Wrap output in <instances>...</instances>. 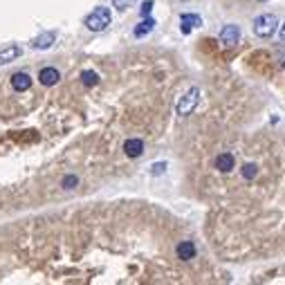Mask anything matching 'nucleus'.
Here are the masks:
<instances>
[{"label": "nucleus", "instance_id": "nucleus-1", "mask_svg": "<svg viewBox=\"0 0 285 285\" xmlns=\"http://www.w3.org/2000/svg\"><path fill=\"white\" fill-rule=\"evenodd\" d=\"M112 16H110V9L108 7H97V9H92L90 14L86 16V27L90 29V32H103V29L110 25Z\"/></svg>", "mask_w": 285, "mask_h": 285}, {"label": "nucleus", "instance_id": "nucleus-2", "mask_svg": "<svg viewBox=\"0 0 285 285\" xmlns=\"http://www.w3.org/2000/svg\"><path fill=\"white\" fill-rule=\"evenodd\" d=\"M276 25H279V20H276L274 14H263L254 20V34L261 36V39H270L276 32Z\"/></svg>", "mask_w": 285, "mask_h": 285}, {"label": "nucleus", "instance_id": "nucleus-3", "mask_svg": "<svg viewBox=\"0 0 285 285\" xmlns=\"http://www.w3.org/2000/svg\"><path fill=\"white\" fill-rule=\"evenodd\" d=\"M198 101H200V90H198V88H191V90H189L187 95H184V97L178 101L175 110H178L180 117H187V115H191V112L195 110Z\"/></svg>", "mask_w": 285, "mask_h": 285}, {"label": "nucleus", "instance_id": "nucleus-4", "mask_svg": "<svg viewBox=\"0 0 285 285\" xmlns=\"http://www.w3.org/2000/svg\"><path fill=\"white\" fill-rule=\"evenodd\" d=\"M213 169L220 171V173H232V171L236 169V157H234V153H229V150L218 153L216 160H213Z\"/></svg>", "mask_w": 285, "mask_h": 285}, {"label": "nucleus", "instance_id": "nucleus-5", "mask_svg": "<svg viewBox=\"0 0 285 285\" xmlns=\"http://www.w3.org/2000/svg\"><path fill=\"white\" fill-rule=\"evenodd\" d=\"M195 254H198V249H195L193 240H180L178 245H175V256H178V261H182V263L193 261Z\"/></svg>", "mask_w": 285, "mask_h": 285}, {"label": "nucleus", "instance_id": "nucleus-6", "mask_svg": "<svg viewBox=\"0 0 285 285\" xmlns=\"http://www.w3.org/2000/svg\"><path fill=\"white\" fill-rule=\"evenodd\" d=\"M240 41V27L238 25H225L220 29V43L225 45H236Z\"/></svg>", "mask_w": 285, "mask_h": 285}, {"label": "nucleus", "instance_id": "nucleus-7", "mask_svg": "<svg viewBox=\"0 0 285 285\" xmlns=\"http://www.w3.org/2000/svg\"><path fill=\"white\" fill-rule=\"evenodd\" d=\"M124 153L128 155V157H142V155H144V140H140V137H128V140L124 142Z\"/></svg>", "mask_w": 285, "mask_h": 285}, {"label": "nucleus", "instance_id": "nucleus-8", "mask_svg": "<svg viewBox=\"0 0 285 285\" xmlns=\"http://www.w3.org/2000/svg\"><path fill=\"white\" fill-rule=\"evenodd\" d=\"M39 81L43 83L45 88L56 86V83L61 81V72H58L56 68H43V70L39 72Z\"/></svg>", "mask_w": 285, "mask_h": 285}, {"label": "nucleus", "instance_id": "nucleus-9", "mask_svg": "<svg viewBox=\"0 0 285 285\" xmlns=\"http://www.w3.org/2000/svg\"><path fill=\"white\" fill-rule=\"evenodd\" d=\"M11 88H14L16 92H25L32 88V77H29L27 72H16L11 74Z\"/></svg>", "mask_w": 285, "mask_h": 285}, {"label": "nucleus", "instance_id": "nucleus-10", "mask_svg": "<svg viewBox=\"0 0 285 285\" xmlns=\"http://www.w3.org/2000/svg\"><path fill=\"white\" fill-rule=\"evenodd\" d=\"M180 20H182V34H189L191 29H195V27L202 25V18H200L198 14H182Z\"/></svg>", "mask_w": 285, "mask_h": 285}, {"label": "nucleus", "instance_id": "nucleus-11", "mask_svg": "<svg viewBox=\"0 0 285 285\" xmlns=\"http://www.w3.org/2000/svg\"><path fill=\"white\" fill-rule=\"evenodd\" d=\"M54 41H56V34H54V32H43L41 36H36V39L32 41V48L34 49H48V48H52Z\"/></svg>", "mask_w": 285, "mask_h": 285}, {"label": "nucleus", "instance_id": "nucleus-12", "mask_svg": "<svg viewBox=\"0 0 285 285\" xmlns=\"http://www.w3.org/2000/svg\"><path fill=\"white\" fill-rule=\"evenodd\" d=\"M23 54V49L18 45H9V48H2L0 49V65H5V63H11Z\"/></svg>", "mask_w": 285, "mask_h": 285}, {"label": "nucleus", "instance_id": "nucleus-13", "mask_svg": "<svg viewBox=\"0 0 285 285\" xmlns=\"http://www.w3.org/2000/svg\"><path fill=\"white\" fill-rule=\"evenodd\" d=\"M155 25H157V23H155V18H148V16H146V18L135 27V36H137V39H142V36L150 34V32L155 29Z\"/></svg>", "mask_w": 285, "mask_h": 285}, {"label": "nucleus", "instance_id": "nucleus-14", "mask_svg": "<svg viewBox=\"0 0 285 285\" xmlns=\"http://www.w3.org/2000/svg\"><path fill=\"white\" fill-rule=\"evenodd\" d=\"M240 173H242V180H247V182H251V180L258 175V166L254 164V162H245V164L240 166Z\"/></svg>", "mask_w": 285, "mask_h": 285}, {"label": "nucleus", "instance_id": "nucleus-15", "mask_svg": "<svg viewBox=\"0 0 285 285\" xmlns=\"http://www.w3.org/2000/svg\"><path fill=\"white\" fill-rule=\"evenodd\" d=\"M81 83H83V86H88V88L97 86V83H99V74L95 72V70H83V72H81Z\"/></svg>", "mask_w": 285, "mask_h": 285}, {"label": "nucleus", "instance_id": "nucleus-16", "mask_svg": "<svg viewBox=\"0 0 285 285\" xmlns=\"http://www.w3.org/2000/svg\"><path fill=\"white\" fill-rule=\"evenodd\" d=\"M77 184H79V178H77V175H65V178L61 180V187H63V189H74Z\"/></svg>", "mask_w": 285, "mask_h": 285}, {"label": "nucleus", "instance_id": "nucleus-17", "mask_svg": "<svg viewBox=\"0 0 285 285\" xmlns=\"http://www.w3.org/2000/svg\"><path fill=\"white\" fill-rule=\"evenodd\" d=\"M133 2H135V0H112V7L119 9V11H124V9H128Z\"/></svg>", "mask_w": 285, "mask_h": 285}, {"label": "nucleus", "instance_id": "nucleus-18", "mask_svg": "<svg viewBox=\"0 0 285 285\" xmlns=\"http://www.w3.org/2000/svg\"><path fill=\"white\" fill-rule=\"evenodd\" d=\"M164 171H166V162H157V164L150 166V173L153 175H162Z\"/></svg>", "mask_w": 285, "mask_h": 285}, {"label": "nucleus", "instance_id": "nucleus-19", "mask_svg": "<svg viewBox=\"0 0 285 285\" xmlns=\"http://www.w3.org/2000/svg\"><path fill=\"white\" fill-rule=\"evenodd\" d=\"M150 11H153V0H144V2H142V16H148Z\"/></svg>", "mask_w": 285, "mask_h": 285}, {"label": "nucleus", "instance_id": "nucleus-20", "mask_svg": "<svg viewBox=\"0 0 285 285\" xmlns=\"http://www.w3.org/2000/svg\"><path fill=\"white\" fill-rule=\"evenodd\" d=\"M281 39H283V41H285V23H283V25H281Z\"/></svg>", "mask_w": 285, "mask_h": 285}]
</instances>
